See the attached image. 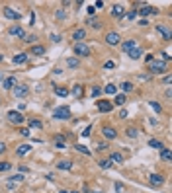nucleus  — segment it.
Wrapping results in <instances>:
<instances>
[{
  "mask_svg": "<svg viewBox=\"0 0 172 193\" xmlns=\"http://www.w3.org/2000/svg\"><path fill=\"white\" fill-rule=\"evenodd\" d=\"M94 12H96V8H94V6H88V14H90V16H92Z\"/></svg>",
  "mask_w": 172,
  "mask_h": 193,
  "instance_id": "nucleus-53",
  "label": "nucleus"
},
{
  "mask_svg": "<svg viewBox=\"0 0 172 193\" xmlns=\"http://www.w3.org/2000/svg\"><path fill=\"white\" fill-rule=\"evenodd\" d=\"M57 168H59V170H71V168H72V162H71V160H61V162L57 164Z\"/></svg>",
  "mask_w": 172,
  "mask_h": 193,
  "instance_id": "nucleus-25",
  "label": "nucleus"
},
{
  "mask_svg": "<svg viewBox=\"0 0 172 193\" xmlns=\"http://www.w3.org/2000/svg\"><path fill=\"white\" fill-rule=\"evenodd\" d=\"M4 150H6V144H4V143H0V154H2Z\"/></svg>",
  "mask_w": 172,
  "mask_h": 193,
  "instance_id": "nucleus-55",
  "label": "nucleus"
},
{
  "mask_svg": "<svg viewBox=\"0 0 172 193\" xmlns=\"http://www.w3.org/2000/svg\"><path fill=\"white\" fill-rule=\"evenodd\" d=\"M0 84H2V76H0Z\"/></svg>",
  "mask_w": 172,
  "mask_h": 193,
  "instance_id": "nucleus-57",
  "label": "nucleus"
},
{
  "mask_svg": "<svg viewBox=\"0 0 172 193\" xmlns=\"http://www.w3.org/2000/svg\"><path fill=\"white\" fill-rule=\"evenodd\" d=\"M111 14H114V16H117V18H123V14H125V8L121 4H115L114 8H111Z\"/></svg>",
  "mask_w": 172,
  "mask_h": 193,
  "instance_id": "nucleus-21",
  "label": "nucleus"
},
{
  "mask_svg": "<svg viewBox=\"0 0 172 193\" xmlns=\"http://www.w3.org/2000/svg\"><path fill=\"white\" fill-rule=\"evenodd\" d=\"M108 160L111 162V164H121V162H123V154H119V152H111Z\"/></svg>",
  "mask_w": 172,
  "mask_h": 193,
  "instance_id": "nucleus-17",
  "label": "nucleus"
},
{
  "mask_svg": "<svg viewBox=\"0 0 172 193\" xmlns=\"http://www.w3.org/2000/svg\"><path fill=\"white\" fill-rule=\"evenodd\" d=\"M82 94H84L82 86H80V84H74V86H72V96H74V98H82Z\"/></svg>",
  "mask_w": 172,
  "mask_h": 193,
  "instance_id": "nucleus-24",
  "label": "nucleus"
},
{
  "mask_svg": "<svg viewBox=\"0 0 172 193\" xmlns=\"http://www.w3.org/2000/svg\"><path fill=\"white\" fill-rule=\"evenodd\" d=\"M149 146H151V148H156V150L164 148V144L160 143V140H156V139H151V140H149Z\"/></svg>",
  "mask_w": 172,
  "mask_h": 193,
  "instance_id": "nucleus-27",
  "label": "nucleus"
},
{
  "mask_svg": "<svg viewBox=\"0 0 172 193\" xmlns=\"http://www.w3.org/2000/svg\"><path fill=\"white\" fill-rule=\"evenodd\" d=\"M149 106H151L155 111H156V113H160V111H162V107H160V103H156V101H149Z\"/></svg>",
  "mask_w": 172,
  "mask_h": 193,
  "instance_id": "nucleus-39",
  "label": "nucleus"
},
{
  "mask_svg": "<svg viewBox=\"0 0 172 193\" xmlns=\"http://www.w3.org/2000/svg\"><path fill=\"white\" fill-rule=\"evenodd\" d=\"M121 90H123V94L133 92V84H131V82H123V84H121Z\"/></svg>",
  "mask_w": 172,
  "mask_h": 193,
  "instance_id": "nucleus-33",
  "label": "nucleus"
},
{
  "mask_svg": "<svg viewBox=\"0 0 172 193\" xmlns=\"http://www.w3.org/2000/svg\"><path fill=\"white\" fill-rule=\"evenodd\" d=\"M29 150H32V146H29V144H20L16 148V154H18V156H26Z\"/></svg>",
  "mask_w": 172,
  "mask_h": 193,
  "instance_id": "nucleus-20",
  "label": "nucleus"
},
{
  "mask_svg": "<svg viewBox=\"0 0 172 193\" xmlns=\"http://www.w3.org/2000/svg\"><path fill=\"white\" fill-rule=\"evenodd\" d=\"M29 127H32V129H41L43 125H41V121H37V119H29Z\"/></svg>",
  "mask_w": 172,
  "mask_h": 193,
  "instance_id": "nucleus-35",
  "label": "nucleus"
},
{
  "mask_svg": "<svg viewBox=\"0 0 172 193\" xmlns=\"http://www.w3.org/2000/svg\"><path fill=\"white\" fill-rule=\"evenodd\" d=\"M98 111H102V113H108V111H111V101L100 100V101H98Z\"/></svg>",
  "mask_w": 172,
  "mask_h": 193,
  "instance_id": "nucleus-14",
  "label": "nucleus"
},
{
  "mask_svg": "<svg viewBox=\"0 0 172 193\" xmlns=\"http://www.w3.org/2000/svg\"><path fill=\"white\" fill-rule=\"evenodd\" d=\"M160 158L164 162H170V148H160Z\"/></svg>",
  "mask_w": 172,
  "mask_h": 193,
  "instance_id": "nucleus-29",
  "label": "nucleus"
},
{
  "mask_svg": "<svg viewBox=\"0 0 172 193\" xmlns=\"http://www.w3.org/2000/svg\"><path fill=\"white\" fill-rule=\"evenodd\" d=\"M32 55H45V47L43 45H33L32 47Z\"/></svg>",
  "mask_w": 172,
  "mask_h": 193,
  "instance_id": "nucleus-28",
  "label": "nucleus"
},
{
  "mask_svg": "<svg viewBox=\"0 0 172 193\" xmlns=\"http://www.w3.org/2000/svg\"><path fill=\"white\" fill-rule=\"evenodd\" d=\"M8 119H10L12 123H16V125H22V123H24V115H22L20 111L12 109V111H8Z\"/></svg>",
  "mask_w": 172,
  "mask_h": 193,
  "instance_id": "nucleus-7",
  "label": "nucleus"
},
{
  "mask_svg": "<svg viewBox=\"0 0 172 193\" xmlns=\"http://www.w3.org/2000/svg\"><path fill=\"white\" fill-rule=\"evenodd\" d=\"M164 70H166V63H164V61L149 63V72H151V74H162Z\"/></svg>",
  "mask_w": 172,
  "mask_h": 193,
  "instance_id": "nucleus-1",
  "label": "nucleus"
},
{
  "mask_svg": "<svg viewBox=\"0 0 172 193\" xmlns=\"http://www.w3.org/2000/svg\"><path fill=\"white\" fill-rule=\"evenodd\" d=\"M53 90H55V94L59 96V98H66V96H69V90H66L65 86H55Z\"/></svg>",
  "mask_w": 172,
  "mask_h": 193,
  "instance_id": "nucleus-22",
  "label": "nucleus"
},
{
  "mask_svg": "<svg viewBox=\"0 0 172 193\" xmlns=\"http://www.w3.org/2000/svg\"><path fill=\"white\" fill-rule=\"evenodd\" d=\"M125 133H127V137H129V139H137V137H139V131H137L135 127H129Z\"/></svg>",
  "mask_w": 172,
  "mask_h": 193,
  "instance_id": "nucleus-31",
  "label": "nucleus"
},
{
  "mask_svg": "<svg viewBox=\"0 0 172 193\" xmlns=\"http://www.w3.org/2000/svg\"><path fill=\"white\" fill-rule=\"evenodd\" d=\"M84 37H86V29H74V31H72V39L74 41H76V43H82V39H84Z\"/></svg>",
  "mask_w": 172,
  "mask_h": 193,
  "instance_id": "nucleus-12",
  "label": "nucleus"
},
{
  "mask_svg": "<svg viewBox=\"0 0 172 193\" xmlns=\"http://www.w3.org/2000/svg\"><path fill=\"white\" fill-rule=\"evenodd\" d=\"M29 21H32V26L35 24V14H33V12H32V16H29Z\"/></svg>",
  "mask_w": 172,
  "mask_h": 193,
  "instance_id": "nucleus-54",
  "label": "nucleus"
},
{
  "mask_svg": "<svg viewBox=\"0 0 172 193\" xmlns=\"http://www.w3.org/2000/svg\"><path fill=\"white\" fill-rule=\"evenodd\" d=\"M90 47L86 45L84 41L82 43H74V55H78V57H90Z\"/></svg>",
  "mask_w": 172,
  "mask_h": 193,
  "instance_id": "nucleus-2",
  "label": "nucleus"
},
{
  "mask_svg": "<svg viewBox=\"0 0 172 193\" xmlns=\"http://www.w3.org/2000/svg\"><path fill=\"white\" fill-rule=\"evenodd\" d=\"M8 170H12L10 162H0V172H8Z\"/></svg>",
  "mask_w": 172,
  "mask_h": 193,
  "instance_id": "nucleus-37",
  "label": "nucleus"
},
{
  "mask_svg": "<svg viewBox=\"0 0 172 193\" xmlns=\"http://www.w3.org/2000/svg\"><path fill=\"white\" fill-rule=\"evenodd\" d=\"M76 150H78V152H82V154H86V156H90V154H92L84 144H76Z\"/></svg>",
  "mask_w": 172,
  "mask_h": 193,
  "instance_id": "nucleus-34",
  "label": "nucleus"
},
{
  "mask_svg": "<svg viewBox=\"0 0 172 193\" xmlns=\"http://www.w3.org/2000/svg\"><path fill=\"white\" fill-rule=\"evenodd\" d=\"M53 117H55V119H69V117H71V109L66 106H61V107H57L53 111Z\"/></svg>",
  "mask_w": 172,
  "mask_h": 193,
  "instance_id": "nucleus-3",
  "label": "nucleus"
},
{
  "mask_svg": "<svg viewBox=\"0 0 172 193\" xmlns=\"http://www.w3.org/2000/svg\"><path fill=\"white\" fill-rule=\"evenodd\" d=\"M51 41H53V43H59V41H61V35H59V33H53V35H51Z\"/></svg>",
  "mask_w": 172,
  "mask_h": 193,
  "instance_id": "nucleus-46",
  "label": "nucleus"
},
{
  "mask_svg": "<svg viewBox=\"0 0 172 193\" xmlns=\"http://www.w3.org/2000/svg\"><path fill=\"white\" fill-rule=\"evenodd\" d=\"M139 26H143V27H145V26H149V21H147L145 18H141V20H139Z\"/></svg>",
  "mask_w": 172,
  "mask_h": 193,
  "instance_id": "nucleus-50",
  "label": "nucleus"
},
{
  "mask_svg": "<svg viewBox=\"0 0 172 193\" xmlns=\"http://www.w3.org/2000/svg\"><path fill=\"white\" fill-rule=\"evenodd\" d=\"M170 80H172V78H170V74H166V76H164V84L168 86V84H170Z\"/></svg>",
  "mask_w": 172,
  "mask_h": 193,
  "instance_id": "nucleus-52",
  "label": "nucleus"
},
{
  "mask_svg": "<svg viewBox=\"0 0 172 193\" xmlns=\"http://www.w3.org/2000/svg\"><path fill=\"white\" fill-rule=\"evenodd\" d=\"M90 133H92V127L88 125V127H86L84 131H82V137H90Z\"/></svg>",
  "mask_w": 172,
  "mask_h": 193,
  "instance_id": "nucleus-45",
  "label": "nucleus"
},
{
  "mask_svg": "<svg viewBox=\"0 0 172 193\" xmlns=\"http://www.w3.org/2000/svg\"><path fill=\"white\" fill-rule=\"evenodd\" d=\"M59 193H69V191H66V189H61V191H59Z\"/></svg>",
  "mask_w": 172,
  "mask_h": 193,
  "instance_id": "nucleus-56",
  "label": "nucleus"
},
{
  "mask_svg": "<svg viewBox=\"0 0 172 193\" xmlns=\"http://www.w3.org/2000/svg\"><path fill=\"white\" fill-rule=\"evenodd\" d=\"M88 24H90L94 29H98V27H102V24H100V20L98 18H88Z\"/></svg>",
  "mask_w": 172,
  "mask_h": 193,
  "instance_id": "nucleus-32",
  "label": "nucleus"
},
{
  "mask_svg": "<svg viewBox=\"0 0 172 193\" xmlns=\"http://www.w3.org/2000/svg\"><path fill=\"white\" fill-rule=\"evenodd\" d=\"M55 16H57V20H65V18H66V14H65V10H63V8H59Z\"/></svg>",
  "mask_w": 172,
  "mask_h": 193,
  "instance_id": "nucleus-41",
  "label": "nucleus"
},
{
  "mask_svg": "<svg viewBox=\"0 0 172 193\" xmlns=\"http://www.w3.org/2000/svg\"><path fill=\"white\" fill-rule=\"evenodd\" d=\"M123 183H115V191H119V193H123Z\"/></svg>",
  "mask_w": 172,
  "mask_h": 193,
  "instance_id": "nucleus-47",
  "label": "nucleus"
},
{
  "mask_svg": "<svg viewBox=\"0 0 172 193\" xmlns=\"http://www.w3.org/2000/svg\"><path fill=\"white\" fill-rule=\"evenodd\" d=\"M2 14H4V18H8V20H20V18H22V14H20L18 10L10 8V6H6V8L2 10Z\"/></svg>",
  "mask_w": 172,
  "mask_h": 193,
  "instance_id": "nucleus-6",
  "label": "nucleus"
},
{
  "mask_svg": "<svg viewBox=\"0 0 172 193\" xmlns=\"http://www.w3.org/2000/svg\"><path fill=\"white\" fill-rule=\"evenodd\" d=\"M127 55H129V59H133V61H137V59H141V55H143V49H141V47H135V49H131Z\"/></svg>",
  "mask_w": 172,
  "mask_h": 193,
  "instance_id": "nucleus-18",
  "label": "nucleus"
},
{
  "mask_svg": "<svg viewBox=\"0 0 172 193\" xmlns=\"http://www.w3.org/2000/svg\"><path fill=\"white\" fill-rule=\"evenodd\" d=\"M65 64L69 66V68H78V66H80V61H78L76 57H71V59H66V61H65Z\"/></svg>",
  "mask_w": 172,
  "mask_h": 193,
  "instance_id": "nucleus-19",
  "label": "nucleus"
},
{
  "mask_svg": "<svg viewBox=\"0 0 172 193\" xmlns=\"http://www.w3.org/2000/svg\"><path fill=\"white\" fill-rule=\"evenodd\" d=\"M24 41H26V43H29V45H33V43L37 41V37H35V35H26V37H24Z\"/></svg>",
  "mask_w": 172,
  "mask_h": 193,
  "instance_id": "nucleus-40",
  "label": "nucleus"
},
{
  "mask_svg": "<svg viewBox=\"0 0 172 193\" xmlns=\"http://www.w3.org/2000/svg\"><path fill=\"white\" fill-rule=\"evenodd\" d=\"M8 31H10V35H16V37H22V39H24V37H26V31H24V29H22L20 26H12V27L8 29Z\"/></svg>",
  "mask_w": 172,
  "mask_h": 193,
  "instance_id": "nucleus-16",
  "label": "nucleus"
},
{
  "mask_svg": "<svg viewBox=\"0 0 172 193\" xmlns=\"http://www.w3.org/2000/svg\"><path fill=\"white\" fill-rule=\"evenodd\" d=\"M110 166H111V162H110V160H102V162H100V168H104V170L110 168Z\"/></svg>",
  "mask_w": 172,
  "mask_h": 193,
  "instance_id": "nucleus-44",
  "label": "nucleus"
},
{
  "mask_svg": "<svg viewBox=\"0 0 172 193\" xmlns=\"http://www.w3.org/2000/svg\"><path fill=\"white\" fill-rule=\"evenodd\" d=\"M125 117H127V109H121L119 111V119H125Z\"/></svg>",
  "mask_w": 172,
  "mask_h": 193,
  "instance_id": "nucleus-48",
  "label": "nucleus"
},
{
  "mask_svg": "<svg viewBox=\"0 0 172 193\" xmlns=\"http://www.w3.org/2000/svg\"><path fill=\"white\" fill-rule=\"evenodd\" d=\"M149 181H151V185H155V187H159V185L164 183V177L160 174H151L149 176Z\"/></svg>",
  "mask_w": 172,
  "mask_h": 193,
  "instance_id": "nucleus-10",
  "label": "nucleus"
},
{
  "mask_svg": "<svg viewBox=\"0 0 172 193\" xmlns=\"http://www.w3.org/2000/svg\"><path fill=\"white\" fill-rule=\"evenodd\" d=\"M12 92H14V96H16V98H26V96L29 94V88H27L26 84H18Z\"/></svg>",
  "mask_w": 172,
  "mask_h": 193,
  "instance_id": "nucleus-8",
  "label": "nucleus"
},
{
  "mask_svg": "<svg viewBox=\"0 0 172 193\" xmlns=\"http://www.w3.org/2000/svg\"><path fill=\"white\" fill-rule=\"evenodd\" d=\"M27 59H29V55H27V53H18L16 57L12 59V63H14V64H26V63H27Z\"/></svg>",
  "mask_w": 172,
  "mask_h": 193,
  "instance_id": "nucleus-11",
  "label": "nucleus"
},
{
  "mask_svg": "<svg viewBox=\"0 0 172 193\" xmlns=\"http://www.w3.org/2000/svg\"><path fill=\"white\" fill-rule=\"evenodd\" d=\"M102 92H106V94H110V96H114V94H117V86L110 82V84H108L106 88H104V90H102Z\"/></svg>",
  "mask_w": 172,
  "mask_h": 193,
  "instance_id": "nucleus-26",
  "label": "nucleus"
},
{
  "mask_svg": "<svg viewBox=\"0 0 172 193\" xmlns=\"http://www.w3.org/2000/svg\"><path fill=\"white\" fill-rule=\"evenodd\" d=\"M135 18H137V12L135 10H129V12L123 14V20H127V21H131V20H135Z\"/></svg>",
  "mask_w": 172,
  "mask_h": 193,
  "instance_id": "nucleus-30",
  "label": "nucleus"
},
{
  "mask_svg": "<svg viewBox=\"0 0 172 193\" xmlns=\"http://www.w3.org/2000/svg\"><path fill=\"white\" fill-rule=\"evenodd\" d=\"M106 43L108 45H119V43H121V37H119V33L117 31H110V33H106Z\"/></svg>",
  "mask_w": 172,
  "mask_h": 193,
  "instance_id": "nucleus-5",
  "label": "nucleus"
},
{
  "mask_svg": "<svg viewBox=\"0 0 172 193\" xmlns=\"http://www.w3.org/2000/svg\"><path fill=\"white\" fill-rule=\"evenodd\" d=\"M139 14H141V18L155 16V14H159V8H155V6H151V4H143V6L139 8Z\"/></svg>",
  "mask_w": 172,
  "mask_h": 193,
  "instance_id": "nucleus-4",
  "label": "nucleus"
},
{
  "mask_svg": "<svg viewBox=\"0 0 172 193\" xmlns=\"http://www.w3.org/2000/svg\"><path fill=\"white\" fill-rule=\"evenodd\" d=\"M106 148H108V144H106V143H100V144H98V148H96V150H106Z\"/></svg>",
  "mask_w": 172,
  "mask_h": 193,
  "instance_id": "nucleus-49",
  "label": "nucleus"
},
{
  "mask_svg": "<svg viewBox=\"0 0 172 193\" xmlns=\"http://www.w3.org/2000/svg\"><path fill=\"white\" fill-rule=\"evenodd\" d=\"M114 101L117 103V106H123V103H125V94H117Z\"/></svg>",
  "mask_w": 172,
  "mask_h": 193,
  "instance_id": "nucleus-36",
  "label": "nucleus"
},
{
  "mask_svg": "<svg viewBox=\"0 0 172 193\" xmlns=\"http://www.w3.org/2000/svg\"><path fill=\"white\" fill-rule=\"evenodd\" d=\"M156 31H159V33H160L166 41H170V31H168V29L164 27V26H160V24H159V26H156Z\"/></svg>",
  "mask_w": 172,
  "mask_h": 193,
  "instance_id": "nucleus-23",
  "label": "nucleus"
},
{
  "mask_svg": "<svg viewBox=\"0 0 172 193\" xmlns=\"http://www.w3.org/2000/svg\"><path fill=\"white\" fill-rule=\"evenodd\" d=\"M104 68H106V70H114L115 68V61H106V63H104Z\"/></svg>",
  "mask_w": 172,
  "mask_h": 193,
  "instance_id": "nucleus-38",
  "label": "nucleus"
},
{
  "mask_svg": "<svg viewBox=\"0 0 172 193\" xmlns=\"http://www.w3.org/2000/svg\"><path fill=\"white\" fill-rule=\"evenodd\" d=\"M102 133H104V137H106V139H115V137H117L115 129H114V127H110V125H106V127L102 129Z\"/></svg>",
  "mask_w": 172,
  "mask_h": 193,
  "instance_id": "nucleus-15",
  "label": "nucleus"
},
{
  "mask_svg": "<svg viewBox=\"0 0 172 193\" xmlns=\"http://www.w3.org/2000/svg\"><path fill=\"white\" fill-rule=\"evenodd\" d=\"M72 193H80V191H72Z\"/></svg>",
  "mask_w": 172,
  "mask_h": 193,
  "instance_id": "nucleus-58",
  "label": "nucleus"
},
{
  "mask_svg": "<svg viewBox=\"0 0 172 193\" xmlns=\"http://www.w3.org/2000/svg\"><path fill=\"white\" fill-rule=\"evenodd\" d=\"M119 45H121V49L125 51V53H129L131 49H135V47H137V43L133 41V39H127V41H121Z\"/></svg>",
  "mask_w": 172,
  "mask_h": 193,
  "instance_id": "nucleus-13",
  "label": "nucleus"
},
{
  "mask_svg": "<svg viewBox=\"0 0 172 193\" xmlns=\"http://www.w3.org/2000/svg\"><path fill=\"white\" fill-rule=\"evenodd\" d=\"M20 135H22V137H29V135H32V133H29V129L22 127V129H20Z\"/></svg>",
  "mask_w": 172,
  "mask_h": 193,
  "instance_id": "nucleus-43",
  "label": "nucleus"
},
{
  "mask_svg": "<svg viewBox=\"0 0 172 193\" xmlns=\"http://www.w3.org/2000/svg\"><path fill=\"white\" fill-rule=\"evenodd\" d=\"M100 94H102V88H98V86H94V88H92V96H94V98H98Z\"/></svg>",
  "mask_w": 172,
  "mask_h": 193,
  "instance_id": "nucleus-42",
  "label": "nucleus"
},
{
  "mask_svg": "<svg viewBox=\"0 0 172 193\" xmlns=\"http://www.w3.org/2000/svg\"><path fill=\"white\" fill-rule=\"evenodd\" d=\"M145 61H147V63H153V61H155V57H153V55H147V57H145Z\"/></svg>",
  "mask_w": 172,
  "mask_h": 193,
  "instance_id": "nucleus-51",
  "label": "nucleus"
},
{
  "mask_svg": "<svg viewBox=\"0 0 172 193\" xmlns=\"http://www.w3.org/2000/svg\"><path fill=\"white\" fill-rule=\"evenodd\" d=\"M16 86H18V80L14 76H8V78L2 80V88H4V90H14Z\"/></svg>",
  "mask_w": 172,
  "mask_h": 193,
  "instance_id": "nucleus-9",
  "label": "nucleus"
}]
</instances>
